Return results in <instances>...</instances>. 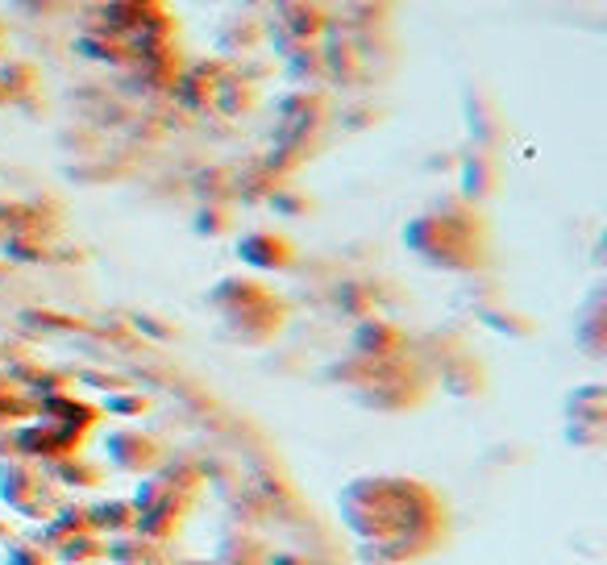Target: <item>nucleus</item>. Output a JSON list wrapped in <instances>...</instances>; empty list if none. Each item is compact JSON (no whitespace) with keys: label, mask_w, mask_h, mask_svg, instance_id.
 <instances>
[{"label":"nucleus","mask_w":607,"mask_h":565,"mask_svg":"<svg viewBox=\"0 0 607 565\" xmlns=\"http://www.w3.org/2000/svg\"><path fill=\"white\" fill-rule=\"evenodd\" d=\"M96 565H104V562H96Z\"/></svg>","instance_id":"17"},{"label":"nucleus","mask_w":607,"mask_h":565,"mask_svg":"<svg viewBox=\"0 0 607 565\" xmlns=\"http://www.w3.org/2000/svg\"><path fill=\"white\" fill-rule=\"evenodd\" d=\"M175 565H216V562H175Z\"/></svg>","instance_id":"16"},{"label":"nucleus","mask_w":607,"mask_h":565,"mask_svg":"<svg viewBox=\"0 0 607 565\" xmlns=\"http://www.w3.org/2000/svg\"><path fill=\"white\" fill-rule=\"evenodd\" d=\"M88 519H92V532H100V537H121V532H134L138 512L129 499H104V503L88 507Z\"/></svg>","instance_id":"7"},{"label":"nucleus","mask_w":607,"mask_h":565,"mask_svg":"<svg viewBox=\"0 0 607 565\" xmlns=\"http://www.w3.org/2000/svg\"><path fill=\"white\" fill-rule=\"evenodd\" d=\"M50 474H54V482H63L71 491H96L104 482V466L84 453H67V457L50 462Z\"/></svg>","instance_id":"5"},{"label":"nucleus","mask_w":607,"mask_h":565,"mask_svg":"<svg viewBox=\"0 0 607 565\" xmlns=\"http://www.w3.org/2000/svg\"><path fill=\"white\" fill-rule=\"evenodd\" d=\"M54 565H96L104 562V537L100 532H79V537H67L63 544L50 549Z\"/></svg>","instance_id":"9"},{"label":"nucleus","mask_w":607,"mask_h":565,"mask_svg":"<svg viewBox=\"0 0 607 565\" xmlns=\"http://www.w3.org/2000/svg\"><path fill=\"white\" fill-rule=\"evenodd\" d=\"M17 541V524L13 519H0V544Z\"/></svg>","instance_id":"14"},{"label":"nucleus","mask_w":607,"mask_h":565,"mask_svg":"<svg viewBox=\"0 0 607 565\" xmlns=\"http://www.w3.org/2000/svg\"><path fill=\"white\" fill-rule=\"evenodd\" d=\"M79 532H92V519H88V507L84 503H67V507H54V516L47 519V528H42V537L38 544H63L67 537H79Z\"/></svg>","instance_id":"8"},{"label":"nucleus","mask_w":607,"mask_h":565,"mask_svg":"<svg viewBox=\"0 0 607 565\" xmlns=\"http://www.w3.org/2000/svg\"><path fill=\"white\" fill-rule=\"evenodd\" d=\"M38 412H47L54 424L75 428V432H88V428L100 420V407H92V403H84V400H71V395H63V391L47 395V400L38 403Z\"/></svg>","instance_id":"6"},{"label":"nucleus","mask_w":607,"mask_h":565,"mask_svg":"<svg viewBox=\"0 0 607 565\" xmlns=\"http://www.w3.org/2000/svg\"><path fill=\"white\" fill-rule=\"evenodd\" d=\"M104 562L121 565H171L166 544L150 541L141 532H121V537H104Z\"/></svg>","instance_id":"4"},{"label":"nucleus","mask_w":607,"mask_h":565,"mask_svg":"<svg viewBox=\"0 0 607 565\" xmlns=\"http://www.w3.org/2000/svg\"><path fill=\"white\" fill-rule=\"evenodd\" d=\"M150 407L146 395H109L104 400V412H113V416H141Z\"/></svg>","instance_id":"12"},{"label":"nucleus","mask_w":607,"mask_h":565,"mask_svg":"<svg viewBox=\"0 0 607 565\" xmlns=\"http://www.w3.org/2000/svg\"><path fill=\"white\" fill-rule=\"evenodd\" d=\"M104 453H109V462L125 474H159L163 466V445H159V437H150V432H141V428H113L109 432V441H104Z\"/></svg>","instance_id":"2"},{"label":"nucleus","mask_w":607,"mask_h":565,"mask_svg":"<svg viewBox=\"0 0 607 565\" xmlns=\"http://www.w3.org/2000/svg\"><path fill=\"white\" fill-rule=\"evenodd\" d=\"M0 565H54V557H50L47 544H38V541H9L4 544Z\"/></svg>","instance_id":"10"},{"label":"nucleus","mask_w":607,"mask_h":565,"mask_svg":"<svg viewBox=\"0 0 607 565\" xmlns=\"http://www.w3.org/2000/svg\"><path fill=\"white\" fill-rule=\"evenodd\" d=\"M271 565H304V562H296L292 553H280V557H271Z\"/></svg>","instance_id":"15"},{"label":"nucleus","mask_w":607,"mask_h":565,"mask_svg":"<svg viewBox=\"0 0 607 565\" xmlns=\"http://www.w3.org/2000/svg\"><path fill=\"white\" fill-rule=\"evenodd\" d=\"M0 499L22 519H50L54 503H47V474L34 470L22 457L0 462Z\"/></svg>","instance_id":"1"},{"label":"nucleus","mask_w":607,"mask_h":565,"mask_svg":"<svg viewBox=\"0 0 607 565\" xmlns=\"http://www.w3.org/2000/svg\"><path fill=\"white\" fill-rule=\"evenodd\" d=\"M237 254L241 262H250L258 271H283L296 262V246L287 241L283 234H271V229H255L237 241Z\"/></svg>","instance_id":"3"},{"label":"nucleus","mask_w":607,"mask_h":565,"mask_svg":"<svg viewBox=\"0 0 607 565\" xmlns=\"http://www.w3.org/2000/svg\"><path fill=\"white\" fill-rule=\"evenodd\" d=\"M34 412V403L22 400L9 382H0V428H9V424H17L22 416H29Z\"/></svg>","instance_id":"11"},{"label":"nucleus","mask_w":607,"mask_h":565,"mask_svg":"<svg viewBox=\"0 0 607 565\" xmlns=\"http://www.w3.org/2000/svg\"><path fill=\"white\" fill-rule=\"evenodd\" d=\"M9 457H22V453H17V432L0 428V462H9Z\"/></svg>","instance_id":"13"}]
</instances>
